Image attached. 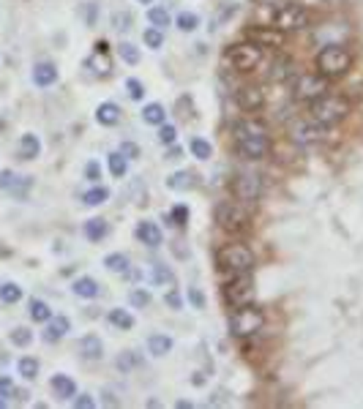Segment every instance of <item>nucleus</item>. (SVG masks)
Wrapping results in <instances>:
<instances>
[{
	"instance_id": "31",
	"label": "nucleus",
	"mask_w": 363,
	"mask_h": 409,
	"mask_svg": "<svg viewBox=\"0 0 363 409\" xmlns=\"http://www.w3.org/2000/svg\"><path fill=\"white\" fill-rule=\"evenodd\" d=\"M153 281H156L159 287H172V284H175V276H172V270H170L167 265L156 262V265H153Z\"/></svg>"
},
{
	"instance_id": "56",
	"label": "nucleus",
	"mask_w": 363,
	"mask_h": 409,
	"mask_svg": "<svg viewBox=\"0 0 363 409\" xmlns=\"http://www.w3.org/2000/svg\"><path fill=\"white\" fill-rule=\"evenodd\" d=\"M188 300H191L197 308H202V306H205V298H202V292H200V290H188Z\"/></svg>"
},
{
	"instance_id": "36",
	"label": "nucleus",
	"mask_w": 363,
	"mask_h": 409,
	"mask_svg": "<svg viewBox=\"0 0 363 409\" xmlns=\"http://www.w3.org/2000/svg\"><path fill=\"white\" fill-rule=\"evenodd\" d=\"M118 52H120L123 63H129V66H137V63H140V49H137L131 41H123V44L118 47Z\"/></svg>"
},
{
	"instance_id": "26",
	"label": "nucleus",
	"mask_w": 363,
	"mask_h": 409,
	"mask_svg": "<svg viewBox=\"0 0 363 409\" xmlns=\"http://www.w3.org/2000/svg\"><path fill=\"white\" fill-rule=\"evenodd\" d=\"M74 295H79V298H96L99 295V281L96 278H90V276H82V278H76L74 281Z\"/></svg>"
},
{
	"instance_id": "49",
	"label": "nucleus",
	"mask_w": 363,
	"mask_h": 409,
	"mask_svg": "<svg viewBox=\"0 0 363 409\" xmlns=\"http://www.w3.org/2000/svg\"><path fill=\"white\" fill-rule=\"evenodd\" d=\"M112 28H115V31H129V28H131V14H129V11H123V14L118 11V14H115V25H112Z\"/></svg>"
},
{
	"instance_id": "24",
	"label": "nucleus",
	"mask_w": 363,
	"mask_h": 409,
	"mask_svg": "<svg viewBox=\"0 0 363 409\" xmlns=\"http://www.w3.org/2000/svg\"><path fill=\"white\" fill-rule=\"evenodd\" d=\"M33 82L38 87H49L52 82H58V69L52 63H38L33 69Z\"/></svg>"
},
{
	"instance_id": "2",
	"label": "nucleus",
	"mask_w": 363,
	"mask_h": 409,
	"mask_svg": "<svg viewBox=\"0 0 363 409\" xmlns=\"http://www.w3.org/2000/svg\"><path fill=\"white\" fill-rule=\"evenodd\" d=\"M314 66L328 79H341V76L353 69V52L347 47H341V44H325L317 52Z\"/></svg>"
},
{
	"instance_id": "11",
	"label": "nucleus",
	"mask_w": 363,
	"mask_h": 409,
	"mask_svg": "<svg viewBox=\"0 0 363 409\" xmlns=\"http://www.w3.org/2000/svg\"><path fill=\"white\" fill-rule=\"evenodd\" d=\"M229 191L238 202L243 205H255L257 199L262 197V178L257 172H238L232 181H229Z\"/></svg>"
},
{
	"instance_id": "32",
	"label": "nucleus",
	"mask_w": 363,
	"mask_h": 409,
	"mask_svg": "<svg viewBox=\"0 0 363 409\" xmlns=\"http://www.w3.org/2000/svg\"><path fill=\"white\" fill-rule=\"evenodd\" d=\"M143 120L150 123V126H161L167 120V112H164L161 104H147L145 110H143Z\"/></svg>"
},
{
	"instance_id": "23",
	"label": "nucleus",
	"mask_w": 363,
	"mask_h": 409,
	"mask_svg": "<svg viewBox=\"0 0 363 409\" xmlns=\"http://www.w3.org/2000/svg\"><path fill=\"white\" fill-rule=\"evenodd\" d=\"M38 153H41V142H38L36 134H22V140H19V158L22 161H33Z\"/></svg>"
},
{
	"instance_id": "22",
	"label": "nucleus",
	"mask_w": 363,
	"mask_h": 409,
	"mask_svg": "<svg viewBox=\"0 0 363 409\" xmlns=\"http://www.w3.org/2000/svg\"><path fill=\"white\" fill-rule=\"evenodd\" d=\"M96 120H99L102 126H115V123L120 120V107H118L115 101L99 104V107H96Z\"/></svg>"
},
{
	"instance_id": "28",
	"label": "nucleus",
	"mask_w": 363,
	"mask_h": 409,
	"mask_svg": "<svg viewBox=\"0 0 363 409\" xmlns=\"http://www.w3.org/2000/svg\"><path fill=\"white\" fill-rule=\"evenodd\" d=\"M109 232V224L104 219H90L85 222V237L93 240V243H102V237H107Z\"/></svg>"
},
{
	"instance_id": "48",
	"label": "nucleus",
	"mask_w": 363,
	"mask_h": 409,
	"mask_svg": "<svg viewBox=\"0 0 363 409\" xmlns=\"http://www.w3.org/2000/svg\"><path fill=\"white\" fill-rule=\"evenodd\" d=\"M131 306H134V308H147V306H150V292H145V290H134V292H131Z\"/></svg>"
},
{
	"instance_id": "58",
	"label": "nucleus",
	"mask_w": 363,
	"mask_h": 409,
	"mask_svg": "<svg viewBox=\"0 0 363 409\" xmlns=\"http://www.w3.org/2000/svg\"><path fill=\"white\" fill-rule=\"evenodd\" d=\"M167 158H181V148H170V156Z\"/></svg>"
},
{
	"instance_id": "13",
	"label": "nucleus",
	"mask_w": 363,
	"mask_h": 409,
	"mask_svg": "<svg viewBox=\"0 0 363 409\" xmlns=\"http://www.w3.org/2000/svg\"><path fill=\"white\" fill-rule=\"evenodd\" d=\"M284 36L287 33H282L273 25H255V28L246 31V38L255 41L257 47H262V49H279V47H284Z\"/></svg>"
},
{
	"instance_id": "20",
	"label": "nucleus",
	"mask_w": 363,
	"mask_h": 409,
	"mask_svg": "<svg viewBox=\"0 0 363 409\" xmlns=\"http://www.w3.org/2000/svg\"><path fill=\"white\" fill-rule=\"evenodd\" d=\"M49 385H52V390H55L58 399H72V396H76V385H74L72 376H66V374H55Z\"/></svg>"
},
{
	"instance_id": "41",
	"label": "nucleus",
	"mask_w": 363,
	"mask_h": 409,
	"mask_svg": "<svg viewBox=\"0 0 363 409\" xmlns=\"http://www.w3.org/2000/svg\"><path fill=\"white\" fill-rule=\"evenodd\" d=\"M188 148H191V153L197 156V158H211L213 156V148H211V142H205V140H200V137H194L191 142H188Z\"/></svg>"
},
{
	"instance_id": "14",
	"label": "nucleus",
	"mask_w": 363,
	"mask_h": 409,
	"mask_svg": "<svg viewBox=\"0 0 363 409\" xmlns=\"http://www.w3.org/2000/svg\"><path fill=\"white\" fill-rule=\"evenodd\" d=\"M235 101L238 107L246 112H259L265 107V90L257 87V85H243L238 93H235Z\"/></svg>"
},
{
	"instance_id": "4",
	"label": "nucleus",
	"mask_w": 363,
	"mask_h": 409,
	"mask_svg": "<svg viewBox=\"0 0 363 409\" xmlns=\"http://www.w3.org/2000/svg\"><path fill=\"white\" fill-rule=\"evenodd\" d=\"M347 115H350V101L341 99V96L325 93V96L309 101V117L317 120V123H323V126H336V123H341Z\"/></svg>"
},
{
	"instance_id": "47",
	"label": "nucleus",
	"mask_w": 363,
	"mask_h": 409,
	"mask_svg": "<svg viewBox=\"0 0 363 409\" xmlns=\"http://www.w3.org/2000/svg\"><path fill=\"white\" fill-rule=\"evenodd\" d=\"M126 87H129V96H131L134 101H140V99L145 96V87H143V82H140V79H134V76H131V79H126Z\"/></svg>"
},
{
	"instance_id": "6",
	"label": "nucleus",
	"mask_w": 363,
	"mask_h": 409,
	"mask_svg": "<svg viewBox=\"0 0 363 409\" xmlns=\"http://www.w3.org/2000/svg\"><path fill=\"white\" fill-rule=\"evenodd\" d=\"M216 222L224 232L241 235V232H246L252 226V213L243 208V202H218Z\"/></svg>"
},
{
	"instance_id": "9",
	"label": "nucleus",
	"mask_w": 363,
	"mask_h": 409,
	"mask_svg": "<svg viewBox=\"0 0 363 409\" xmlns=\"http://www.w3.org/2000/svg\"><path fill=\"white\" fill-rule=\"evenodd\" d=\"M257 287L255 278L249 273H241V276H229V281L224 284V300L238 308V306H246V303H255Z\"/></svg>"
},
{
	"instance_id": "16",
	"label": "nucleus",
	"mask_w": 363,
	"mask_h": 409,
	"mask_svg": "<svg viewBox=\"0 0 363 409\" xmlns=\"http://www.w3.org/2000/svg\"><path fill=\"white\" fill-rule=\"evenodd\" d=\"M76 349H79V355L85 360H102V355H104V344H102L99 335H82Z\"/></svg>"
},
{
	"instance_id": "19",
	"label": "nucleus",
	"mask_w": 363,
	"mask_h": 409,
	"mask_svg": "<svg viewBox=\"0 0 363 409\" xmlns=\"http://www.w3.org/2000/svg\"><path fill=\"white\" fill-rule=\"evenodd\" d=\"M137 240L150 246V249H156L161 243V229L153 222H140L137 224Z\"/></svg>"
},
{
	"instance_id": "59",
	"label": "nucleus",
	"mask_w": 363,
	"mask_h": 409,
	"mask_svg": "<svg viewBox=\"0 0 363 409\" xmlns=\"http://www.w3.org/2000/svg\"><path fill=\"white\" fill-rule=\"evenodd\" d=\"M0 407H6V396H0Z\"/></svg>"
},
{
	"instance_id": "5",
	"label": "nucleus",
	"mask_w": 363,
	"mask_h": 409,
	"mask_svg": "<svg viewBox=\"0 0 363 409\" xmlns=\"http://www.w3.org/2000/svg\"><path fill=\"white\" fill-rule=\"evenodd\" d=\"M262 47H257L255 41H241V44H232L227 52H224V60L235 69V72H241V74H249V72H255L257 66L262 63Z\"/></svg>"
},
{
	"instance_id": "40",
	"label": "nucleus",
	"mask_w": 363,
	"mask_h": 409,
	"mask_svg": "<svg viewBox=\"0 0 363 409\" xmlns=\"http://www.w3.org/2000/svg\"><path fill=\"white\" fill-rule=\"evenodd\" d=\"M255 3H257V8H259V11H268V22H271L273 11H279V8L290 6V3H298V0H255Z\"/></svg>"
},
{
	"instance_id": "42",
	"label": "nucleus",
	"mask_w": 363,
	"mask_h": 409,
	"mask_svg": "<svg viewBox=\"0 0 363 409\" xmlns=\"http://www.w3.org/2000/svg\"><path fill=\"white\" fill-rule=\"evenodd\" d=\"M19 298H22V290H19L17 284L8 281V284L0 287V300H3V303H19Z\"/></svg>"
},
{
	"instance_id": "15",
	"label": "nucleus",
	"mask_w": 363,
	"mask_h": 409,
	"mask_svg": "<svg viewBox=\"0 0 363 409\" xmlns=\"http://www.w3.org/2000/svg\"><path fill=\"white\" fill-rule=\"evenodd\" d=\"M295 76H298V66H295L292 58H276L273 60V66H271V79L273 82L284 85V82H292Z\"/></svg>"
},
{
	"instance_id": "51",
	"label": "nucleus",
	"mask_w": 363,
	"mask_h": 409,
	"mask_svg": "<svg viewBox=\"0 0 363 409\" xmlns=\"http://www.w3.org/2000/svg\"><path fill=\"white\" fill-rule=\"evenodd\" d=\"M186 222H188V208H183V205H178V208H172V224H178V226H183Z\"/></svg>"
},
{
	"instance_id": "50",
	"label": "nucleus",
	"mask_w": 363,
	"mask_h": 409,
	"mask_svg": "<svg viewBox=\"0 0 363 409\" xmlns=\"http://www.w3.org/2000/svg\"><path fill=\"white\" fill-rule=\"evenodd\" d=\"M85 175H88V181H93V183H99V181H102V167H99L96 161H90V164L85 167Z\"/></svg>"
},
{
	"instance_id": "18",
	"label": "nucleus",
	"mask_w": 363,
	"mask_h": 409,
	"mask_svg": "<svg viewBox=\"0 0 363 409\" xmlns=\"http://www.w3.org/2000/svg\"><path fill=\"white\" fill-rule=\"evenodd\" d=\"M69 328H72V322L60 314V317H49L47 319V331H44V341H49V344H55V341H60L63 335L69 333Z\"/></svg>"
},
{
	"instance_id": "55",
	"label": "nucleus",
	"mask_w": 363,
	"mask_h": 409,
	"mask_svg": "<svg viewBox=\"0 0 363 409\" xmlns=\"http://www.w3.org/2000/svg\"><path fill=\"white\" fill-rule=\"evenodd\" d=\"M164 303H167V306H172V308H181V295H178L175 290H170V292L164 295Z\"/></svg>"
},
{
	"instance_id": "17",
	"label": "nucleus",
	"mask_w": 363,
	"mask_h": 409,
	"mask_svg": "<svg viewBox=\"0 0 363 409\" xmlns=\"http://www.w3.org/2000/svg\"><path fill=\"white\" fill-rule=\"evenodd\" d=\"M88 69L93 72L96 76H109L112 74V58H109V49H99L88 58Z\"/></svg>"
},
{
	"instance_id": "25",
	"label": "nucleus",
	"mask_w": 363,
	"mask_h": 409,
	"mask_svg": "<svg viewBox=\"0 0 363 409\" xmlns=\"http://www.w3.org/2000/svg\"><path fill=\"white\" fill-rule=\"evenodd\" d=\"M167 186L172 188V191H188V188L197 186V178H194V172L181 169V172H175V175L167 178Z\"/></svg>"
},
{
	"instance_id": "37",
	"label": "nucleus",
	"mask_w": 363,
	"mask_h": 409,
	"mask_svg": "<svg viewBox=\"0 0 363 409\" xmlns=\"http://www.w3.org/2000/svg\"><path fill=\"white\" fill-rule=\"evenodd\" d=\"M49 317H52V311H49V306L44 300H31V319L33 322H47Z\"/></svg>"
},
{
	"instance_id": "35",
	"label": "nucleus",
	"mask_w": 363,
	"mask_h": 409,
	"mask_svg": "<svg viewBox=\"0 0 363 409\" xmlns=\"http://www.w3.org/2000/svg\"><path fill=\"white\" fill-rule=\"evenodd\" d=\"M104 265H107V270H112V273H126L129 270V257L120 254V251H115V254H107Z\"/></svg>"
},
{
	"instance_id": "30",
	"label": "nucleus",
	"mask_w": 363,
	"mask_h": 409,
	"mask_svg": "<svg viewBox=\"0 0 363 409\" xmlns=\"http://www.w3.org/2000/svg\"><path fill=\"white\" fill-rule=\"evenodd\" d=\"M107 199H109V188H104V186H96V188H90V191H85V194H82V202H85L88 208L104 205Z\"/></svg>"
},
{
	"instance_id": "52",
	"label": "nucleus",
	"mask_w": 363,
	"mask_h": 409,
	"mask_svg": "<svg viewBox=\"0 0 363 409\" xmlns=\"http://www.w3.org/2000/svg\"><path fill=\"white\" fill-rule=\"evenodd\" d=\"M120 153H123L126 158H140V148H137L134 142H123V145H120Z\"/></svg>"
},
{
	"instance_id": "1",
	"label": "nucleus",
	"mask_w": 363,
	"mask_h": 409,
	"mask_svg": "<svg viewBox=\"0 0 363 409\" xmlns=\"http://www.w3.org/2000/svg\"><path fill=\"white\" fill-rule=\"evenodd\" d=\"M232 142H235V150L249 158V161H259L271 153V134H268V126L262 120H238L232 126Z\"/></svg>"
},
{
	"instance_id": "34",
	"label": "nucleus",
	"mask_w": 363,
	"mask_h": 409,
	"mask_svg": "<svg viewBox=\"0 0 363 409\" xmlns=\"http://www.w3.org/2000/svg\"><path fill=\"white\" fill-rule=\"evenodd\" d=\"M109 172L115 175V178H123L126 175V169H129V164H126V156L118 150V153H109Z\"/></svg>"
},
{
	"instance_id": "27",
	"label": "nucleus",
	"mask_w": 363,
	"mask_h": 409,
	"mask_svg": "<svg viewBox=\"0 0 363 409\" xmlns=\"http://www.w3.org/2000/svg\"><path fill=\"white\" fill-rule=\"evenodd\" d=\"M31 188H33V178H28V175H14V181L8 183L6 191H8L14 199H25Z\"/></svg>"
},
{
	"instance_id": "57",
	"label": "nucleus",
	"mask_w": 363,
	"mask_h": 409,
	"mask_svg": "<svg viewBox=\"0 0 363 409\" xmlns=\"http://www.w3.org/2000/svg\"><path fill=\"white\" fill-rule=\"evenodd\" d=\"M14 181V172H8V169H3L0 172V188H8V183Z\"/></svg>"
},
{
	"instance_id": "45",
	"label": "nucleus",
	"mask_w": 363,
	"mask_h": 409,
	"mask_svg": "<svg viewBox=\"0 0 363 409\" xmlns=\"http://www.w3.org/2000/svg\"><path fill=\"white\" fill-rule=\"evenodd\" d=\"M159 140L164 142V145H175V140H178V131H175V126H159Z\"/></svg>"
},
{
	"instance_id": "10",
	"label": "nucleus",
	"mask_w": 363,
	"mask_h": 409,
	"mask_svg": "<svg viewBox=\"0 0 363 409\" xmlns=\"http://www.w3.org/2000/svg\"><path fill=\"white\" fill-rule=\"evenodd\" d=\"M268 25L279 28L282 33L300 31V28L309 25V11H306V8L300 6V0H298V3H290V6H284V8H279V11H273V17H271Z\"/></svg>"
},
{
	"instance_id": "3",
	"label": "nucleus",
	"mask_w": 363,
	"mask_h": 409,
	"mask_svg": "<svg viewBox=\"0 0 363 409\" xmlns=\"http://www.w3.org/2000/svg\"><path fill=\"white\" fill-rule=\"evenodd\" d=\"M216 265L227 276H241L255 270V254L246 243H227L216 251Z\"/></svg>"
},
{
	"instance_id": "33",
	"label": "nucleus",
	"mask_w": 363,
	"mask_h": 409,
	"mask_svg": "<svg viewBox=\"0 0 363 409\" xmlns=\"http://www.w3.org/2000/svg\"><path fill=\"white\" fill-rule=\"evenodd\" d=\"M17 372H19L22 379H28V382H31V379H36L38 376V360L36 358H22V360L17 363Z\"/></svg>"
},
{
	"instance_id": "44",
	"label": "nucleus",
	"mask_w": 363,
	"mask_h": 409,
	"mask_svg": "<svg viewBox=\"0 0 363 409\" xmlns=\"http://www.w3.org/2000/svg\"><path fill=\"white\" fill-rule=\"evenodd\" d=\"M143 41H145L150 49H159V47L164 44V36H161V31H159V28H147L145 33H143Z\"/></svg>"
},
{
	"instance_id": "53",
	"label": "nucleus",
	"mask_w": 363,
	"mask_h": 409,
	"mask_svg": "<svg viewBox=\"0 0 363 409\" xmlns=\"http://www.w3.org/2000/svg\"><path fill=\"white\" fill-rule=\"evenodd\" d=\"M14 393V382L8 376H0V396H11Z\"/></svg>"
},
{
	"instance_id": "29",
	"label": "nucleus",
	"mask_w": 363,
	"mask_h": 409,
	"mask_svg": "<svg viewBox=\"0 0 363 409\" xmlns=\"http://www.w3.org/2000/svg\"><path fill=\"white\" fill-rule=\"evenodd\" d=\"M109 322H112L118 331H131V328H134V317H131L126 308H112V311H109Z\"/></svg>"
},
{
	"instance_id": "46",
	"label": "nucleus",
	"mask_w": 363,
	"mask_h": 409,
	"mask_svg": "<svg viewBox=\"0 0 363 409\" xmlns=\"http://www.w3.org/2000/svg\"><path fill=\"white\" fill-rule=\"evenodd\" d=\"M137 363H140V358H137L134 352H123V355L118 358V369H120V372H123V374L129 372V369H134Z\"/></svg>"
},
{
	"instance_id": "8",
	"label": "nucleus",
	"mask_w": 363,
	"mask_h": 409,
	"mask_svg": "<svg viewBox=\"0 0 363 409\" xmlns=\"http://www.w3.org/2000/svg\"><path fill=\"white\" fill-rule=\"evenodd\" d=\"M328 76H323L320 72H314V74H298L292 79V99H298V101H314V99H320V96H325L328 90Z\"/></svg>"
},
{
	"instance_id": "7",
	"label": "nucleus",
	"mask_w": 363,
	"mask_h": 409,
	"mask_svg": "<svg viewBox=\"0 0 363 409\" xmlns=\"http://www.w3.org/2000/svg\"><path fill=\"white\" fill-rule=\"evenodd\" d=\"M262 325H265V314H262V308H257L255 303L238 306L235 314L229 317V333L238 335V338L255 335L257 331H262Z\"/></svg>"
},
{
	"instance_id": "54",
	"label": "nucleus",
	"mask_w": 363,
	"mask_h": 409,
	"mask_svg": "<svg viewBox=\"0 0 363 409\" xmlns=\"http://www.w3.org/2000/svg\"><path fill=\"white\" fill-rule=\"evenodd\" d=\"M93 404H96V401H93L90 396H76V399H74V407L76 409H90Z\"/></svg>"
},
{
	"instance_id": "21",
	"label": "nucleus",
	"mask_w": 363,
	"mask_h": 409,
	"mask_svg": "<svg viewBox=\"0 0 363 409\" xmlns=\"http://www.w3.org/2000/svg\"><path fill=\"white\" fill-rule=\"evenodd\" d=\"M147 352L153 355V358H164V355H170L172 352V338L164 333H156L147 338Z\"/></svg>"
},
{
	"instance_id": "39",
	"label": "nucleus",
	"mask_w": 363,
	"mask_h": 409,
	"mask_svg": "<svg viewBox=\"0 0 363 409\" xmlns=\"http://www.w3.org/2000/svg\"><path fill=\"white\" fill-rule=\"evenodd\" d=\"M178 28H181L183 33H191V31H197L200 28V17L197 14H191V11H183V14H178Z\"/></svg>"
},
{
	"instance_id": "60",
	"label": "nucleus",
	"mask_w": 363,
	"mask_h": 409,
	"mask_svg": "<svg viewBox=\"0 0 363 409\" xmlns=\"http://www.w3.org/2000/svg\"><path fill=\"white\" fill-rule=\"evenodd\" d=\"M137 3H153V0H137Z\"/></svg>"
},
{
	"instance_id": "38",
	"label": "nucleus",
	"mask_w": 363,
	"mask_h": 409,
	"mask_svg": "<svg viewBox=\"0 0 363 409\" xmlns=\"http://www.w3.org/2000/svg\"><path fill=\"white\" fill-rule=\"evenodd\" d=\"M147 19H150V25L159 28V31H164V28L172 22L170 14H167V8H150V11H147Z\"/></svg>"
},
{
	"instance_id": "12",
	"label": "nucleus",
	"mask_w": 363,
	"mask_h": 409,
	"mask_svg": "<svg viewBox=\"0 0 363 409\" xmlns=\"http://www.w3.org/2000/svg\"><path fill=\"white\" fill-rule=\"evenodd\" d=\"M328 134V126L317 123V120H295L290 126V140L295 145H317L323 142Z\"/></svg>"
},
{
	"instance_id": "43",
	"label": "nucleus",
	"mask_w": 363,
	"mask_h": 409,
	"mask_svg": "<svg viewBox=\"0 0 363 409\" xmlns=\"http://www.w3.org/2000/svg\"><path fill=\"white\" fill-rule=\"evenodd\" d=\"M33 341V333L28 331V328H14L11 331V344H17V347H28Z\"/></svg>"
}]
</instances>
